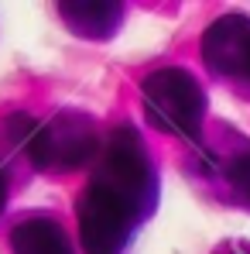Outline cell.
<instances>
[{
	"label": "cell",
	"mask_w": 250,
	"mask_h": 254,
	"mask_svg": "<svg viewBox=\"0 0 250 254\" xmlns=\"http://www.w3.org/2000/svg\"><path fill=\"white\" fill-rule=\"evenodd\" d=\"M141 100L151 127L185 141H199V130L206 121V93L189 69L178 65L154 69L141 86Z\"/></svg>",
	"instance_id": "cell-2"
},
{
	"label": "cell",
	"mask_w": 250,
	"mask_h": 254,
	"mask_svg": "<svg viewBox=\"0 0 250 254\" xmlns=\"http://www.w3.org/2000/svg\"><path fill=\"white\" fill-rule=\"evenodd\" d=\"M158 206V169L137 127L117 124L79 199V244L86 254H124L134 230Z\"/></svg>",
	"instance_id": "cell-1"
},
{
	"label": "cell",
	"mask_w": 250,
	"mask_h": 254,
	"mask_svg": "<svg viewBox=\"0 0 250 254\" xmlns=\"http://www.w3.org/2000/svg\"><path fill=\"white\" fill-rule=\"evenodd\" d=\"M58 14L69 31L89 42H110L124 24V3H58Z\"/></svg>",
	"instance_id": "cell-6"
},
{
	"label": "cell",
	"mask_w": 250,
	"mask_h": 254,
	"mask_svg": "<svg viewBox=\"0 0 250 254\" xmlns=\"http://www.w3.org/2000/svg\"><path fill=\"white\" fill-rule=\"evenodd\" d=\"M24 148L42 172H76L89 165L96 151H103V137L86 114L65 110L48 124H31Z\"/></svg>",
	"instance_id": "cell-3"
},
{
	"label": "cell",
	"mask_w": 250,
	"mask_h": 254,
	"mask_svg": "<svg viewBox=\"0 0 250 254\" xmlns=\"http://www.w3.org/2000/svg\"><path fill=\"white\" fill-rule=\"evenodd\" d=\"M226 182H230V189L250 206V151L230 158V165H226Z\"/></svg>",
	"instance_id": "cell-7"
},
{
	"label": "cell",
	"mask_w": 250,
	"mask_h": 254,
	"mask_svg": "<svg viewBox=\"0 0 250 254\" xmlns=\"http://www.w3.org/2000/svg\"><path fill=\"white\" fill-rule=\"evenodd\" d=\"M219 254H250V251H247V248H237V244H233V248H223Z\"/></svg>",
	"instance_id": "cell-9"
},
{
	"label": "cell",
	"mask_w": 250,
	"mask_h": 254,
	"mask_svg": "<svg viewBox=\"0 0 250 254\" xmlns=\"http://www.w3.org/2000/svg\"><path fill=\"white\" fill-rule=\"evenodd\" d=\"M3 206H7V175L0 169V213H3Z\"/></svg>",
	"instance_id": "cell-8"
},
{
	"label": "cell",
	"mask_w": 250,
	"mask_h": 254,
	"mask_svg": "<svg viewBox=\"0 0 250 254\" xmlns=\"http://www.w3.org/2000/svg\"><path fill=\"white\" fill-rule=\"evenodd\" d=\"M202 62L219 79L250 86V17L223 14L202 35Z\"/></svg>",
	"instance_id": "cell-4"
},
{
	"label": "cell",
	"mask_w": 250,
	"mask_h": 254,
	"mask_svg": "<svg viewBox=\"0 0 250 254\" xmlns=\"http://www.w3.org/2000/svg\"><path fill=\"white\" fill-rule=\"evenodd\" d=\"M10 254H76L72 237L55 216L31 213L14 223L10 230Z\"/></svg>",
	"instance_id": "cell-5"
}]
</instances>
